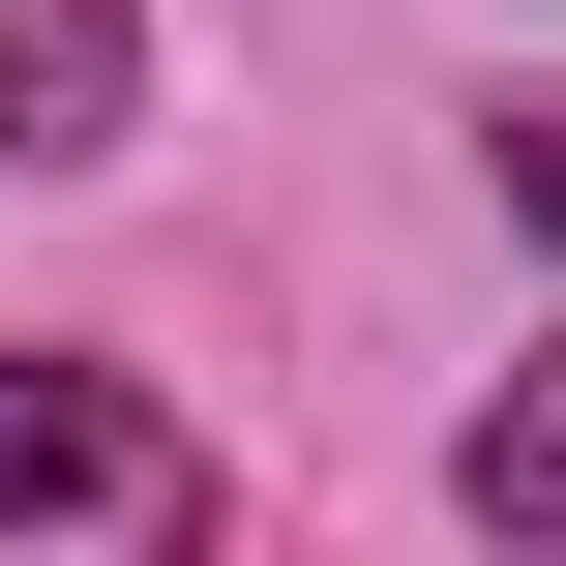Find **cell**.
I'll list each match as a JSON object with an SVG mask.
<instances>
[{
	"label": "cell",
	"instance_id": "6da1fadb",
	"mask_svg": "<svg viewBox=\"0 0 566 566\" xmlns=\"http://www.w3.org/2000/svg\"><path fill=\"white\" fill-rule=\"evenodd\" d=\"M0 566H209V448L119 358H0Z\"/></svg>",
	"mask_w": 566,
	"mask_h": 566
},
{
	"label": "cell",
	"instance_id": "7a4b0ae2",
	"mask_svg": "<svg viewBox=\"0 0 566 566\" xmlns=\"http://www.w3.org/2000/svg\"><path fill=\"white\" fill-rule=\"evenodd\" d=\"M119 119H149V30H119V0H0V149H30V179H90Z\"/></svg>",
	"mask_w": 566,
	"mask_h": 566
},
{
	"label": "cell",
	"instance_id": "3957f363",
	"mask_svg": "<svg viewBox=\"0 0 566 566\" xmlns=\"http://www.w3.org/2000/svg\"><path fill=\"white\" fill-rule=\"evenodd\" d=\"M478 537L566 566V358H507V388H478Z\"/></svg>",
	"mask_w": 566,
	"mask_h": 566
},
{
	"label": "cell",
	"instance_id": "277c9868",
	"mask_svg": "<svg viewBox=\"0 0 566 566\" xmlns=\"http://www.w3.org/2000/svg\"><path fill=\"white\" fill-rule=\"evenodd\" d=\"M507 179H537V239H566V119H537V149H507Z\"/></svg>",
	"mask_w": 566,
	"mask_h": 566
}]
</instances>
